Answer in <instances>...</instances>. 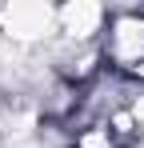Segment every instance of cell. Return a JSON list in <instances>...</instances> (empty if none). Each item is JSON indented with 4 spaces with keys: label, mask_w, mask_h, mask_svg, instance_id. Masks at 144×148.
I'll return each mask as SVG.
<instances>
[{
    "label": "cell",
    "mask_w": 144,
    "mask_h": 148,
    "mask_svg": "<svg viewBox=\"0 0 144 148\" xmlns=\"http://www.w3.org/2000/svg\"><path fill=\"white\" fill-rule=\"evenodd\" d=\"M76 148H128V132L124 128H112V124H96V128H84Z\"/></svg>",
    "instance_id": "obj_2"
},
{
    "label": "cell",
    "mask_w": 144,
    "mask_h": 148,
    "mask_svg": "<svg viewBox=\"0 0 144 148\" xmlns=\"http://www.w3.org/2000/svg\"><path fill=\"white\" fill-rule=\"evenodd\" d=\"M104 60L108 68L144 84V12H120L104 32Z\"/></svg>",
    "instance_id": "obj_1"
}]
</instances>
